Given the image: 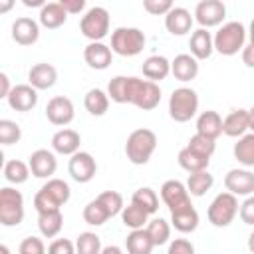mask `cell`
I'll return each instance as SVG.
<instances>
[{
    "label": "cell",
    "instance_id": "obj_1",
    "mask_svg": "<svg viewBox=\"0 0 254 254\" xmlns=\"http://www.w3.org/2000/svg\"><path fill=\"white\" fill-rule=\"evenodd\" d=\"M71 189L65 181L62 179H48V183L42 185V189L34 196V208L38 214L42 212H52V210H62V206L69 200Z\"/></svg>",
    "mask_w": 254,
    "mask_h": 254
},
{
    "label": "cell",
    "instance_id": "obj_2",
    "mask_svg": "<svg viewBox=\"0 0 254 254\" xmlns=\"http://www.w3.org/2000/svg\"><path fill=\"white\" fill-rule=\"evenodd\" d=\"M155 149H157V135L147 127L131 131L125 141V155L133 165H147Z\"/></svg>",
    "mask_w": 254,
    "mask_h": 254
},
{
    "label": "cell",
    "instance_id": "obj_3",
    "mask_svg": "<svg viewBox=\"0 0 254 254\" xmlns=\"http://www.w3.org/2000/svg\"><path fill=\"white\" fill-rule=\"evenodd\" d=\"M147 44V36L139 28L121 26L111 32V52L123 58H133L143 52Z\"/></svg>",
    "mask_w": 254,
    "mask_h": 254
},
{
    "label": "cell",
    "instance_id": "obj_4",
    "mask_svg": "<svg viewBox=\"0 0 254 254\" xmlns=\"http://www.w3.org/2000/svg\"><path fill=\"white\" fill-rule=\"evenodd\" d=\"M246 34L248 32L240 22H226L212 36L214 38V50L220 56H234V54L244 50Z\"/></svg>",
    "mask_w": 254,
    "mask_h": 254
},
{
    "label": "cell",
    "instance_id": "obj_5",
    "mask_svg": "<svg viewBox=\"0 0 254 254\" xmlns=\"http://www.w3.org/2000/svg\"><path fill=\"white\" fill-rule=\"evenodd\" d=\"M198 111V95L192 87H177L169 97V115L177 123L190 121Z\"/></svg>",
    "mask_w": 254,
    "mask_h": 254
},
{
    "label": "cell",
    "instance_id": "obj_6",
    "mask_svg": "<svg viewBox=\"0 0 254 254\" xmlns=\"http://www.w3.org/2000/svg\"><path fill=\"white\" fill-rule=\"evenodd\" d=\"M238 198L230 192H218L212 202L208 204V210H206V216H208V222L216 228H226L232 224V220L236 218L238 214Z\"/></svg>",
    "mask_w": 254,
    "mask_h": 254
},
{
    "label": "cell",
    "instance_id": "obj_7",
    "mask_svg": "<svg viewBox=\"0 0 254 254\" xmlns=\"http://www.w3.org/2000/svg\"><path fill=\"white\" fill-rule=\"evenodd\" d=\"M109 12L103 6H93L87 8L85 14L79 20V32L89 40V42H101L109 34Z\"/></svg>",
    "mask_w": 254,
    "mask_h": 254
},
{
    "label": "cell",
    "instance_id": "obj_8",
    "mask_svg": "<svg viewBox=\"0 0 254 254\" xmlns=\"http://www.w3.org/2000/svg\"><path fill=\"white\" fill-rule=\"evenodd\" d=\"M24 220V196L12 187L0 189V224L18 226Z\"/></svg>",
    "mask_w": 254,
    "mask_h": 254
},
{
    "label": "cell",
    "instance_id": "obj_9",
    "mask_svg": "<svg viewBox=\"0 0 254 254\" xmlns=\"http://www.w3.org/2000/svg\"><path fill=\"white\" fill-rule=\"evenodd\" d=\"M224 18H226V6L220 0H202L194 8V20L204 30L220 26Z\"/></svg>",
    "mask_w": 254,
    "mask_h": 254
},
{
    "label": "cell",
    "instance_id": "obj_10",
    "mask_svg": "<svg viewBox=\"0 0 254 254\" xmlns=\"http://www.w3.org/2000/svg\"><path fill=\"white\" fill-rule=\"evenodd\" d=\"M141 77L135 75H115L109 79L107 83V95L111 101L115 103H131L133 105V97H135V89Z\"/></svg>",
    "mask_w": 254,
    "mask_h": 254
},
{
    "label": "cell",
    "instance_id": "obj_11",
    "mask_svg": "<svg viewBox=\"0 0 254 254\" xmlns=\"http://www.w3.org/2000/svg\"><path fill=\"white\" fill-rule=\"evenodd\" d=\"M46 117L52 125H58V127H65L73 121L75 117V109H73V103L69 97L65 95H56L48 101L46 105Z\"/></svg>",
    "mask_w": 254,
    "mask_h": 254
},
{
    "label": "cell",
    "instance_id": "obj_12",
    "mask_svg": "<svg viewBox=\"0 0 254 254\" xmlns=\"http://www.w3.org/2000/svg\"><path fill=\"white\" fill-rule=\"evenodd\" d=\"M67 171H69V175H71V179L75 183H89L97 173V163H95L91 153L77 151L75 155L69 157Z\"/></svg>",
    "mask_w": 254,
    "mask_h": 254
},
{
    "label": "cell",
    "instance_id": "obj_13",
    "mask_svg": "<svg viewBox=\"0 0 254 254\" xmlns=\"http://www.w3.org/2000/svg\"><path fill=\"white\" fill-rule=\"evenodd\" d=\"M224 189L234 196L254 194V173L248 169H230L224 175Z\"/></svg>",
    "mask_w": 254,
    "mask_h": 254
},
{
    "label": "cell",
    "instance_id": "obj_14",
    "mask_svg": "<svg viewBox=\"0 0 254 254\" xmlns=\"http://www.w3.org/2000/svg\"><path fill=\"white\" fill-rule=\"evenodd\" d=\"M161 200L165 202V206L173 212V210H179L187 204H192L190 202V194L187 190V185H183L181 181L177 179H169L161 185Z\"/></svg>",
    "mask_w": 254,
    "mask_h": 254
},
{
    "label": "cell",
    "instance_id": "obj_15",
    "mask_svg": "<svg viewBox=\"0 0 254 254\" xmlns=\"http://www.w3.org/2000/svg\"><path fill=\"white\" fill-rule=\"evenodd\" d=\"M6 101L14 111H20V113L32 111L38 105V89H34L30 83H18L12 87Z\"/></svg>",
    "mask_w": 254,
    "mask_h": 254
},
{
    "label": "cell",
    "instance_id": "obj_16",
    "mask_svg": "<svg viewBox=\"0 0 254 254\" xmlns=\"http://www.w3.org/2000/svg\"><path fill=\"white\" fill-rule=\"evenodd\" d=\"M28 165H30V171H32L34 177H38V179H52V175L58 169V159L48 149H36L28 157Z\"/></svg>",
    "mask_w": 254,
    "mask_h": 254
},
{
    "label": "cell",
    "instance_id": "obj_17",
    "mask_svg": "<svg viewBox=\"0 0 254 254\" xmlns=\"http://www.w3.org/2000/svg\"><path fill=\"white\" fill-rule=\"evenodd\" d=\"M40 38V22L28 16H20L12 22V40L20 46H32Z\"/></svg>",
    "mask_w": 254,
    "mask_h": 254
},
{
    "label": "cell",
    "instance_id": "obj_18",
    "mask_svg": "<svg viewBox=\"0 0 254 254\" xmlns=\"http://www.w3.org/2000/svg\"><path fill=\"white\" fill-rule=\"evenodd\" d=\"M83 60L91 69H107L113 62V52L111 46L103 44V42H89L83 48Z\"/></svg>",
    "mask_w": 254,
    "mask_h": 254
},
{
    "label": "cell",
    "instance_id": "obj_19",
    "mask_svg": "<svg viewBox=\"0 0 254 254\" xmlns=\"http://www.w3.org/2000/svg\"><path fill=\"white\" fill-rule=\"evenodd\" d=\"M161 103V87L155 81L149 79H139L135 97H133V105L143 109V111H151Z\"/></svg>",
    "mask_w": 254,
    "mask_h": 254
},
{
    "label": "cell",
    "instance_id": "obj_20",
    "mask_svg": "<svg viewBox=\"0 0 254 254\" xmlns=\"http://www.w3.org/2000/svg\"><path fill=\"white\" fill-rule=\"evenodd\" d=\"M56 81H58V69L52 64L40 62V64H34L28 71V83L38 91L54 87Z\"/></svg>",
    "mask_w": 254,
    "mask_h": 254
},
{
    "label": "cell",
    "instance_id": "obj_21",
    "mask_svg": "<svg viewBox=\"0 0 254 254\" xmlns=\"http://www.w3.org/2000/svg\"><path fill=\"white\" fill-rule=\"evenodd\" d=\"M194 18L190 16V12L183 6H175L167 16H165V28L169 34L173 36H185L190 32Z\"/></svg>",
    "mask_w": 254,
    "mask_h": 254
},
{
    "label": "cell",
    "instance_id": "obj_22",
    "mask_svg": "<svg viewBox=\"0 0 254 254\" xmlns=\"http://www.w3.org/2000/svg\"><path fill=\"white\" fill-rule=\"evenodd\" d=\"M189 48H190V56L194 60H208L214 52V38L208 30L198 28L190 34L189 40Z\"/></svg>",
    "mask_w": 254,
    "mask_h": 254
},
{
    "label": "cell",
    "instance_id": "obj_23",
    "mask_svg": "<svg viewBox=\"0 0 254 254\" xmlns=\"http://www.w3.org/2000/svg\"><path fill=\"white\" fill-rule=\"evenodd\" d=\"M79 145H81V135L73 129H60L52 137V149L60 155L71 157L79 151Z\"/></svg>",
    "mask_w": 254,
    "mask_h": 254
},
{
    "label": "cell",
    "instance_id": "obj_24",
    "mask_svg": "<svg viewBox=\"0 0 254 254\" xmlns=\"http://www.w3.org/2000/svg\"><path fill=\"white\" fill-rule=\"evenodd\" d=\"M171 73L183 83L192 81L198 75V60H194L190 54H179L171 62Z\"/></svg>",
    "mask_w": 254,
    "mask_h": 254
},
{
    "label": "cell",
    "instance_id": "obj_25",
    "mask_svg": "<svg viewBox=\"0 0 254 254\" xmlns=\"http://www.w3.org/2000/svg\"><path fill=\"white\" fill-rule=\"evenodd\" d=\"M141 71H143V77L149 79V81H163L169 77L171 73V62L165 58V56H149L143 65H141Z\"/></svg>",
    "mask_w": 254,
    "mask_h": 254
},
{
    "label": "cell",
    "instance_id": "obj_26",
    "mask_svg": "<svg viewBox=\"0 0 254 254\" xmlns=\"http://www.w3.org/2000/svg\"><path fill=\"white\" fill-rule=\"evenodd\" d=\"M171 226L183 234H189V232H194L198 228V212L192 204H187L179 210H173L171 212Z\"/></svg>",
    "mask_w": 254,
    "mask_h": 254
},
{
    "label": "cell",
    "instance_id": "obj_27",
    "mask_svg": "<svg viewBox=\"0 0 254 254\" xmlns=\"http://www.w3.org/2000/svg\"><path fill=\"white\" fill-rule=\"evenodd\" d=\"M248 131V109H234L222 119V133L226 137L240 139Z\"/></svg>",
    "mask_w": 254,
    "mask_h": 254
},
{
    "label": "cell",
    "instance_id": "obj_28",
    "mask_svg": "<svg viewBox=\"0 0 254 254\" xmlns=\"http://www.w3.org/2000/svg\"><path fill=\"white\" fill-rule=\"evenodd\" d=\"M38 20L44 28L48 30H58L65 24L67 20V12L62 8L60 2H46L44 8H40V14H38Z\"/></svg>",
    "mask_w": 254,
    "mask_h": 254
},
{
    "label": "cell",
    "instance_id": "obj_29",
    "mask_svg": "<svg viewBox=\"0 0 254 254\" xmlns=\"http://www.w3.org/2000/svg\"><path fill=\"white\" fill-rule=\"evenodd\" d=\"M196 133L216 141V137L222 135V117L218 115V111L212 109L202 111L196 119Z\"/></svg>",
    "mask_w": 254,
    "mask_h": 254
},
{
    "label": "cell",
    "instance_id": "obj_30",
    "mask_svg": "<svg viewBox=\"0 0 254 254\" xmlns=\"http://www.w3.org/2000/svg\"><path fill=\"white\" fill-rule=\"evenodd\" d=\"M155 248L149 232L145 228L141 230H131L125 238V250L127 254H151Z\"/></svg>",
    "mask_w": 254,
    "mask_h": 254
},
{
    "label": "cell",
    "instance_id": "obj_31",
    "mask_svg": "<svg viewBox=\"0 0 254 254\" xmlns=\"http://www.w3.org/2000/svg\"><path fill=\"white\" fill-rule=\"evenodd\" d=\"M181 169H185L189 175L190 173H198V171H208V165H210V159L208 157H202L194 151H190L189 147H183L179 151V157H177Z\"/></svg>",
    "mask_w": 254,
    "mask_h": 254
},
{
    "label": "cell",
    "instance_id": "obj_32",
    "mask_svg": "<svg viewBox=\"0 0 254 254\" xmlns=\"http://www.w3.org/2000/svg\"><path fill=\"white\" fill-rule=\"evenodd\" d=\"M64 226V214L62 210H52V212H42L38 214V228L44 238H56Z\"/></svg>",
    "mask_w": 254,
    "mask_h": 254
},
{
    "label": "cell",
    "instance_id": "obj_33",
    "mask_svg": "<svg viewBox=\"0 0 254 254\" xmlns=\"http://www.w3.org/2000/svg\"><path fill=\"white\" fill-rule=\"evenodd\" d=\"M83 105H85V109H87L91 115L101 117V115H105L107 109H109V95H107V91H103V89H99V87H93V89H89V91L85 93Z\"/></svg>",
    "mask_w": 254,
    "mask_h": 254
},
{
    "label": "cell",
    "instance_id": "obj_34",
    "mask_svg": "<svg viewBox=\"0 0 254 254\" xmlns=\"http://www.w3.org/2000/svg\"><path fill=\"white\" fill-rule=\"evenodd\" d=\"M234 159L242 165V167H254V133H246L242 135L236 143H234Z\"/></svg>",
    "mask_w": 254,
    "mask_h": 254
},
{
    "label": "cell",
    "instance_id": "obj_35",
    "mask_svg": "<svg viewBox=\"0 0 254 254\" xmlns=\"http://www.w3.org/2000/svg\"><path fill=\"white\" fill-rule=\"evenodd\" d=\"M214 185V177L208 171H198L190 173L187 179V190L190 196H204Z\"/></svg>",
    "mask_w": 254,
    "mask_h": 254
},
{
    "label": "cell",
    "instance_id": "obj_36",
    "mask_svg": "<svg viewBox=\"0 0 254 254\" xmlns=\"http://www.w3.org/2000/svg\"><path fill=\"white\" fill-rule=\"evenodd\" d=\"M4 179L12 185H22L30 179L32 171H30V165L24 163V161H18V159H10L4 163Z\"/></svg>",
    "mask_w": 254,
    "mask_h": 254
},
{
    "label": "cell",
    "instance_id": "obj_37",
    "mask_svg": "<svg viewBox=\"0 0 254 254\" xmlns=\"http://www.w3.org/2000/svg\"><path fill=\"white\" fill-rule=\"evenodd\" d=\"M121 222L131 230H141V228H145L149 224V214L141 206L131 202L121 210Z\"/></svg>",
    "mask_w": 254,
    "mask_h": 254
},
{
    "label": "cell",
    "instance_id": "obj_38",
    "mask_svg": "<svg viewBox=\"0 0 254 254\" xmlns=\"http://www.w3.org/2000/svg\"><path fill=\"white\" fill-rule=\"evenodd\" d=\"M131 202L137 204V206H141L149 216L159 210V196H157V192H155L151 187H141V189H137V190L133 192V196H131Z\"/></svg>",
    "mask_w": 254,
    "mask_h": 254
},
{
    "label": "cell",
    "instance_id": "obj_39",
    "mask_svg": "<svg viewBox=\"0 0 254 254\" xmlns=\"http://www.w3.org/2000/svg\"><path fill=\"white\" fill-rule=\"evenodd\" d=\"M81 214H83V220L87 224H91V226H101V224H105L111 218V214L107 212V208L101 204V200L97 196L83 206V212Z\"/></svg>",
    "mask_w": 254,
    "mask_h": 254
},
{
    "label": "cell",
    "instance_id": "obj_40",
    "mask_svg": "<svg viewBox=\"0 0 254 254\" xmlns=\"http://www.w3.org/2000/svg\"><path fill=\"white\" fill-rule=\"evenodd\" d=\"M145 230L149 232V236H151V240H153L155 246H163L171 238V222H167L161 216L149 220V224L145 226Z\"/></svg>",
    "mask_w": 254,
    "mask_h": 254
},
{
    "label": "cell",
    "instance_id": "obj_41",
    "mask_svg": "<svg viewBox=\"0 0 254 254\" xmlns=\"http://www.w3.org/2000/svg\"><path fill=\"white\" fill-rule=\"evenodd\" d=\"M101 238L95 232H81L75 238V252L77 254H101Z\"/></svg>",
    "mask_w": 254,
    "mask_h": 254
},
{
    "label": "cell",
    "instance_id": "obj_42",
    "mask_svg": "<svg viewBox=\"0 0 254 254\" xmlns=\"http://www.w3.org/2000/svg\"><path fill=\"white\" fill-rule=\"evenodd\" d=\"M22 139V129L16 121L12 119H2L0 121V143L2 145H14Z\"/></svg>",
    "mask_w": 254,
    "mask_h": 254
},
{
    "label": "cell",
    "instance_id": "obj_43",
    "mask_svg": "<svg viewBox=\"0 0 254 254\" xmlns=\"http://www.w3.org/2000/svg\"><path fill=\"white\" fill-rule=\"evenodd\" d=\"M187 147H189L190 151H194V153H198V155L210 159L212 153H214V149H216V143H214V139H208V137H204V135L194 133V135L189 139Z\"/></svg>",
    "mask_w": 254,
    "mask_h": 254
},
{
    "label": "cell",
    "instance_id": "obj_44",
    "mask_svg": "<svg viewBox=\"0 0 254 254\" xmlns=\"http://www.w3.org/2000/svg\"><path fill=\"white\" fill-rule=\"evenodd\" d=\"M97 198L101 200V204L107 208V212H109L111 216L121 214V210L125 208L123 196H121V192H117V190H103L101 194H97Z\"/></svg>",
    "mask_w": 254,
    "mask_h": 254
},
{
    "label": "cell",
    "instance_id": "obj_45",
    "mask_svg": "<svg viewBox=\"0 0 254 254\" xmlns=\"http://www.w3.org/2000/svg\"><path fill=\"white\" fill-rule=\"evenodd\" d=\"M18 254H48V250H46V244H44L42 238H38V236H26L20 242Z\"/></svg>",
    "mask_w": 254,
    "mask_h": 254
},
{
    "label": "cell",
    "instance_id": "obj_46",
    "mask_svg": "<svg viewBox=\"0 0 254 254\" xmlns=\"http://www.w3.org/2000/svg\"><path fill=\"white\" fill-rule=\"evenodd\" d=\"M173 8L175 4L171 0H143V10L151 16H167Z\"/></svg>",
    "mask_w": 254,
    "mask_h": 254
},
{
    "label": "cell",
    "instance_id": "obj_47",
    "mask_svg": "<svg viewBox=\"0 0 254 254\" xmlns=\"http://www.w3.org/2000/svg\"><path fill=\"white\" fill-rule=\"evenodd\" d=\"M48 254H77L75 252V242L67 238H56L48 246Z\"/></svg>",
    "mask_w": 254,
    "mask_h": 254
},
{
    "label": "cell",
    "instance_id": "obj_48",
    "mask_svg": "<svg viewBox=\"0 0 254 254\" xmlns=\"http://www.w3.org/2000/svg\"><path fill=\"white\" fill-rule=\"evenodd\" d=\"M238 214H240V220L244 224L254 226V194H250V196L244 198V202L238 208Z\"/></svg>",
    "mask_w": 254,
    "mask_h": 254
},
{
    "label": "cell",
    "instance_id": "obj_49",
    "mask_svg": "<svg viewBox=\"0 0 254 254\" xmlns=\"http://www.w3.org/2000/svg\"><path fill=\"white\" fill-rule=\"evenodd\" d=\"M167 254H194V246L187 238H175L169 242Z\"/></svg>",
    "mask_w": 254,
    "mask_h": 254
},
{
    "label": "cell",
    "instance_id": "obj_50",
    "mask_svg": "<svg viewBox=\"0 0 254 254\" xmlns=\"http://www.w3.org/2000/svg\"><path fill=\"white\" fill-rule=\"evenodd\" d=\"M60 4L67 12V16L69 14H81L85 10V0H60Z\"/></svg>",
    "mask_w": 254,
    "mask_h": 254
},
{
    "label": "cell",
    "instance_id": "obj_51",
    "mask_svg": "<svg viewBox=\"0 0 254 254\" xmlns=\"http://www.w3.org/2000/svg\"><path fill=\"white\" fill-rule=\"evenodd\" d=\"M242 64H244L246 67L254 69V44L244 46V50H242Z\"/></svg>",
    "mask_w": 254,
    "mask_h": 254
},
{
    "label": "cell",
    "instance_id": "obj_52",
    "mask_svg": "<svg viewBox=\"0 0 254 254\" xmlns=\"http://www.w3.org/2000/svg\"><path fill=\"white\" fill-rule=\"evenodd\" d=\"M12 87H14V85H10V77L2 71V73H0V97L6 99V97L10 95V91H12Z\"/></svg>",
    "mask_w": 254,
    "mask_h": 254
},
{
    "label": "cell",
    "instance_id": "obj_53",
    "mask_svg": "<svg viewBox=\"0 0 254 254\" xmlns=\"http://www.w3.org/2000/svg\"><path fill=\"white\" fill-rule=\"evenodd\" d=\"M101 254H123V248L117 244H109V246H103Z\"/></svg>",
    "mask_w": 254,
    "mask_h": 254
},
{
    "label": "cell",
    "instance_id": "obj_54",
    "mask_svg": "<svg viewBox=\"0 0 254 254\" xmlns=\"http://www.w3.org/2000/svg\"><path fill=\"white\" fill-rule=\"evenodd\" d=\"M22 2H24V6H28V8H34V6L44 8V6H46V2H44V0H22Z\"/></svg>",
    "mask_w": 254,
    "mask_h": 254
},
{
    "label": "cell",
    "instance_id": "obj_55",
    "mask_svg": "<svg viewBox=\"0 0 254 254\" xmlns=\"http://www.w3.org/2000/svg\"><path fill=\"white\" fill-rule=\"evenodd\" d=\"M248 131L254 133V105L248 109Z\"/></svg>",
    "mask_w": 254,
    "mask_h": 254
},
{
    "label": "cell",
    "instance_id": "obj_56",
    "mask_svg": "<svg viewBox=\"0 0 254 254\" xmlns=\"http://www.w3.org/2000/svg\"><path fill=\"white\" fill-rule=\"evenodd\" d=\"M248 250H250V254H254V232H250V236H248Z\"/></svg>",
    "mask_w": 254,
    "mask_h": 254
},
{
    "label": "cell",
    "instance_id": "obj_57",
    "mask_svg": "<svg viewBox=\"0 0 254 254\" xmlns=\"http://www.w3.org/2000/svg\"><path fill=\"white\" fill-rule=\"evenodd\" d=\"M12 4H14V2H10V0H8V2H2V4H0V12L10 10V8H12Z\"/></svg>",
    "mask_w": 254,
    "mask_h": 254
},
{
    "label": "cell",
    "instance_id": "obj_58",
    "mask_svg": "<svg viewBox=\"0 0 254 254\" xmlns=\"http://www.w3.org/2000/svg\"><path fill=\"white\" fill-rule=\"evenodd\" d=\"M248 38H250V44H254V20L250 22V30H248Z\"/></svg>",
    "mask_w": 254,
    "mask_h": 254
},
{
    "label": "cell",
    "instance_id": "obj_59",
    "mask_svg": "<svg viewBox=\"0 0 254 254\" xmlns=\"http://www.w3.org/2000/svg\"><path fill=\"white\" fill-rule=\"evenodd\" d=\"M0 254H12V252H10V248L6 244H0Z\"/></svg>",
    "mask_w": 254,
    "mask_h": 254
}]
</instances>
